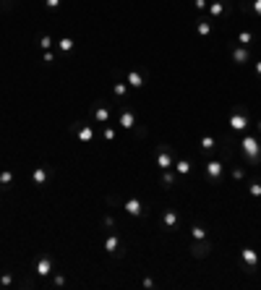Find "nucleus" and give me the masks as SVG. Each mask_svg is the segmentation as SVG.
<instances>
[{
    "mask_svg": "<svg viewBox=\"0 0 261 290\" xmlns=\"http://www.w3.org/2000/svg\"><path fill=\"white\" fill-rule=\"evenodd\" d=\"M240 155L245 160V165H258L261 162V141L256 139L253 133L243 136L240 139Z\"/></svg>",
    "mask_w": 261,
    "mask_h": 290,
    "instance_id": "nucleus-1",
    "label": "nucleus"
},
{
    "mask_svg": "<svg viewBox=\"0 0 261 290\" xmlns=\"http://www.w3.org/2000/svg\"><path fill=\"white\" fill-rule=\"evenodd\" d=\"M105 251L110 254L113 259H123V256H126V246H123V240H120V235L115 230H110V233L105 235Z\"/></svg>",
    "mask_w": 261,
    "mask_h": 290,
    "instance_id": "nucleus-2",
    "label": "nucleus"
},
{
    "mask_svg": "<svg viewBox=\"0 0 261 290\" xmlns=\"http://www.w3.org/2000/svg\"><path fill=\"white\" fill-rule=\"evenodd\" d=\"M110 115H113V105H107L105 100H97L94 102V110H91V123H110Z\"/></svg>",
    "mask_w": 261,
    "mask_h": 290,
    "instance_id": "nucleus-3",
    "label": "nucleus"
},
{
    "mask_svg": "<svg viewBox=\"0 0 261 290\" xmlns=\"http://www.w3.org/2000/svg\"><path fill=\"white\" fill-rule=\"evenodd\" d=\"M154 165L160 167V170H173L175 160H173V149L167 147V144H160V147H157V152H154Z\"/></svg>",
    "mask_w": 261,
    "mask_h": 290,
    "instance_id": "nucleus-4",
    "label": "nucleus"
},
{
    "mask_svg": "<svg viewBox=\"0 0 261 290\" xmlns=\"http://www.w3.org/2000/svg\"><path fill=\"white\" fill-rule=\"evenodd\" d=\"M162 230H167V233H175V230H180V215H178V209H173V207H167V209H162Z\"/></svg>",
    "mask_w": 261,
    "mask_h": 290,
    "instance_id": "nucleus-5",
    "label": "nucleus"
},
{
    "mask_svg": "<svg viewBox=\"0 0 261 290\" xmlns=\"http://www.w3.org/2000/svg\"><path fill=\"white\" fill-rule=\"evenodd\" d=\"M227 123H230V128H233L235 133L245 131V128H248V110H245V108H235L233 113H230Z\"/></svg>",
    "mask_w": 261,
    "mask_h": 290,
    "instance_id": "nucleus-6",
    "label": "nucleus"
},
{
    "mask_svg": "<svg viewBox=\"0 0 261 290\" xmlns=\"http://www.w3.org/2000/svg\"><path fill=\"white\" fill-rule=\"evenodd\" d=\"M204 175H206L209 183L220 186V180H222V175H225V165H222L220 160H209V162L204 165Z\"/></svg>",
    "mask_w": 261,
    "mask_h": 290,
    "instance_id": "nucleus-7",
    "label": "nucleus"
},
{
    "mask_svg": "<svg viewBox=\"0 0 261 290\" xmlns=\"http://www.w3.org/2000/svg\"><path fill=\"white\" fill-rule=\"evenodd\" d=\"M53 178V167L47 165H39L32 170V175H29V183H32L34 188H42V186H47V180Z\"/></svg>",
    "mask_w": 261,
    "mask_h": 290,
    "instance_id": "nucleus-8",
    "label": "nucleus"
},
{
    "mask_svg": "<svg viewBox=\"0 0 261 290\" xmlns=\"http://www.w3.org/2000/svg\"><path fill=\"white\" fill-rule=\"evenodd\" d=\"M123 209H126V215H131V217H136V220H144V217H146V207H144V202L139 199V196H131V199H126V202H123Z\"/></svg>",
    "mask_w": 261,
    "mask_h": 290,
    "instance_id": "nucleus-9",
    "label": "nucleus"
},
{
    "mask_svg": "<svg viewBox=\"0 0 261 290\" xmlns=\"http://www.w3.org/2000/svg\"><path fill=\"white\" fill-rule=\"evenodd\" d=\"M53 272H55L53 256H50V254H42V256L37 259V264H34V274H37V277H53Z\"/></svg>",
    "mask_w": 261,
    "mask_h": 290,
    "instance_id": "nucleus-10",
    "label": "nucleus"
},
{
    "mask_svg": "<svg viewBox=\"0 0 261 290\" xmlns=\"http://www.w3.org/2000/svg\"><path fill=\"white\" fill-rule=\"evenodd\" d=\"M240 262H243V269H245V272H256V267H258V251L251 249V246L240 249Z\"/></svg>",
    "mask_w": 261,
    "mask_h": 290,
    "instance_id": "nucleus-11",
    "label": "nucleus"
},
{
    "mask_svg": "<svg viewBox=\"0 0 261 290\" xmlns=\"http://www.w3.org/2000/svg\"><path fill=\"white\" fill-rule=\"evenodd\" d=\"M230 60H233L235 66H248V63H251V47L233 44V47H230Z\"/></svg>",
    "mask_w": 261,
    "mask_h": 290,
    "instance_id": "nucleus-12",
    "label": "nucleus"
},
{
    "mask_svg": "<svg viewBox=\"0 0 261 290\" xmlns=\"http://www.w3.org/2000/svg\"><path fill=\"white\" fill-rule=\"evenodd\" d=\"M206 13H209V19H214V21L225 19L227 13H230V6H227V0H212V3L206 6Z\"/></svg>",
    "mask_w": 261,
    "mask_h": 290,
    "instance_id": "nucleus-13",
    "label": "nucleus"
},
{
    "mask_svg": "<svg viewBox=\"0 0 261 290\" xmlns=\"http://www.w3.org/2000/svg\"><path fill=\"white\" fill-rule=\"evenodd\" d=\"M73 133H76V139H79L81 144L94 141V128H91L89 123H73Z\"/></svg>",
    "mask_w": 261,
    "mask_h": 290,
    "instance_id": "nucleus-14",
    "label": "nucleus"
},
{
    "mask_svg": "<svg viewBox=\"0 0 261 290\" xmlns=\"http://www.w3.org/2000/svg\"><path fill=\"white\" fill-rule=\"evenodd\" d=\"M209 251H212V240H209V238L193 240V243H191V256H193V259H206Z\"/></svg>",
    "mask_w": 261,
    "mask_h": 290,
    "instance_id": "nucleus-15",
    "label": "nucleus"
},
{
    "mask_svg": "<svg viewBox=\"0 0 261 290\" xmlns=\"http://www.w3.org/2000/svg\"><path fill=\"white\" fill-rule=\"evenodd\" d=\"M160 183H162V188H165V191H173V188H178V183H180V175H178L175 170H162V178H160Z\"/></svg>",
    "mask_w": 261,
    "mask_h": 290,
    "instance_id": "nucleus-16",
    "label": "nucleus"
},
{
    "mask_svg": "<svg viewBox=\"0 0 261 290\" xmlns=\"http://www.w3.org/2000/svg\"><path fill=\"white\" fill-rule=\"evenodd\" d=\"M118 126L126 128V131H133V128H136V115H133L128 108H123L120 115H118Z\"/></svg>",
    "mask_w": 261,
    "mask_h": 290,
    "instance_id": "nucleus-17",
    "label": "nucleus"
},
{
    "mask_svg": "<svg viewBox=\"0 0 261 290\" xmlns=\"http://www.w3.org/2000/svg\"><path fill=\"white\" fill-rule=\"evenodd\" d=\"M253 42H256V32H251V29H243V32L235 34V44H240V47H251Z\"/></svg>",
    "mask_w": 261,
    "mask_h": 290,
    "instance_id": "nucleus-18",
    "label": "nucleus"
},
{
    "mask_svg": "<svg viewBox=\"0 0 261 290\" xmlns=\"http://www.w3.org/2000/svg\"><path fill=\"white\" fill-rule=\"evenodd\" d=\"M13 183H16V173H13L11 167H6V170L0 173V191H11Z\"/></svg>",
    "mask_w": 261,
    "mask_h": 290,
    "instance_id": "nucleus-19",
    "label": "nucleus"
},
{
    "mask_svg": "<svg viewBox=\"0 0 261 290\" xmlns=\"http://www.w3.org/2000/svg\"><path fill=\"white\" fill-rule=\"evenodd\" d=\"M214 32V21H209V19H196V34L198 37H209Z\"/></svg>",
    "mask_w": 261,
    "mask_h": 290,
    "instance_id": "nucleus-20",
    "label": "nucleus"
},
{
    "mask_svg": "<svg viewBox=\"0 0 261 290\" xmlns=\"http://www.w3.org/2000/svg\"><path fill=\"white\" fill-rule=\"evenodd\" d=\"M173 170L180 175V178H186V175H191V170H193V165L186 160V157H180V160H175V165H173Z\"/></svg>",
    "mask_w": 261,
    "mask_h": 290,
    "instance_id": "nucleus-21",
    "label": "nucleus"
},
{
    "mask_svg": "<svg viewBox=\"0 0 261 290\" xmlns=\"http://www.w3.org/2000/svg\"><path fill=\"white\" fill-rule=\"evenodd\" d=\"M55 47H58V53L68 55V53H73V47H76V39H73V37H60V39L55 42Z\"/></svg>",
    "mask_w": 261,
    "mask_h": 290,
    "instance_id": "nucleus-22",
    "label": "nucleus"
},
{
    "mask_svg": "<svg viewBox=\"0 0 261 290\" xmlns=\"http://www.w3.org/2000/svg\"><path fill=\"white\" fill-rule=\"evenodd\" d=\"M240 8L245 13H253V16L261 19V0H240Z\"/></svg>",
    "mask_w": 261,
    "mask_h": 290,
    "instance_id": "nucleus-23",
    "label": "nucleus"
},
{
    "mask_svg": "<svg viewBox=\"0 0 261 290\" xmlns=\"http://www.w3.org/2000/svg\"><path fill=\"white\" fill-rule=\"evenodd\" d=\"M126 84H128L131 89H141L146 81H144V76H141L139 71H128V76H126Z\"/></svg>",
    "mask_w": 261,
    "mask_h": 290,
    "instance_id": "nucleus-24",
    "label": "nucleus"
},
{
    "mask_svg": "<svg viewBox=\"0 0 261 290\" xmlns=\"http://www.w3.org/2000/svg\"><path fill=\"white\" fill-rule=\"evenodd\" d=\"M128 89H131V86H128L126 81H115V84H113V97H115L118 102H123V100L128 97Z\"/></svg>",
    "mask_w": 261,
    "mask_h": 290,
    "instance_id": "nucleus-25",
    "label": "nucleus"
},
{
    "mask_svg": "<svg viewBox=\"0 0 261 290\" xmlns=\"http://www.w3.org/2000/svg\"><path fill=\"white\" fill-rule=\"evenodd\" d=\"M198 147H201V152H206V155H209V152H214V149H217V139H214L212 133H206V136H201V141H198Z\"/></svg>",
    "mask_w": 261,
    "mask_h": 290,
    "instance_id": "nucleus-26",
    "label": "nucleus"
},
{
    "mask_svg": "<svg viewBox=\"0 0 261 290\" xmlns=\"http://www.w3.org/2000/svg\"><path fill=\"white\" fill-rule=\"evenodd\" d=\"M102 139H105V141H110V144L118 141V131H115V126L105 123V126H102Z\"/></svg>",
    "mask_w": 261,
    "mask_h": 290,
    "instance_id": "nucleus-27",
    "label": "nucleus"
},
{
    "mask_svg": "<svg viewBox=\"0 0 261 290\" xmlns=\"http://www.w3.org/2000/svg\"><path fill=\"white\" fill-rule=\"evenodd\" d=\"M191 238L193 240H204V238H209V230L204 225H191Z\"/></svg>",
    "mask_w": 261,
    "mask_h": 290,
    "instance_id": "nucleus-28",
    "label": "nucleus"
},
{
    "mask_svg": "<svg viewBox=\"0 0 261 290\" xmlns=\"http://www.w3.org/2000/svg\"><path fill=\"white\" fill-rule=\"evenodd\" d=\"M13 282H16V274H13V272H3V274H0V287H11Z\"/></svg>",
    "mask_w": 261,
    "mask_h": 290,
    "instance_id": "nucleus-29",
    "label": "nucleus"
},
{
    "mask_svg": "<svg viewBox=\"0 0 261 290\" xmlns=\"http://www.w3.org/2000/svg\"><path fill=\"white\" fill-rule=\"evenodd\" d=\"M39 47H42V53H44V50H53V47H55V39H53L50 34H42V37H39Z\"/></svg>",
    "mask_w": 261,
    "mask_h": 290,
    "instance_id": "nucleus-30",
    "label": "nucleus"
},
{
    "mask_svg": "<svg viewBox=\"0 0 261 290\" xmlns=\"http://www.w3.org/2000/svg\"><path fill=\"white\" fill-rule=\"evenodd\" d=\"M248 196L251 199H261V180H253L248 186Z\"/></svg>",
    "mask_w": 261,
    "mask_h": 290,
    "instance_id": "nucleus-31",
    "label": "nucleus"
},
{
    "mask_svg": "<svg viewBox=\"0 0 261 290\" xmlns=\"http://www.w3.org/2000/svg\"><path fill=\"white\" fill-rule=\"evenodd\" d=\"M230 178H233V180L238 183V180H243V178H245V170H243V167H230Z\"/></svg>",
    "mask_w": 261,
    "mask_h": 290,
    "instance_id": "nucleus-32",
    "label": "nucleus"
},
{
    "mask_svg": "<svg viewBox=\"0 0 261 290\" xmlns=\"http://www.w3.org/2000/svg\"><path fill=\"white\" fill-rule=\"evenodd\" d=\"M42 63H44V66H53V63H55V53H53V50H44V53H42Z\"/></svg>",
    "mask_w": 261,
    "mask_h": 290,
    "instance_id": "nucleus-33",
    "label": "nucleus"
},
{
    "mask_svg": "<svg viewBox=\"0 0 261 290\" xmlns=\"http://www.w3.org/2000/svg\"><path fill=\"white\" fill-rule=\"evenodd\" d=\"M66 282H68L66 274H55V272H53V285H55V287H63Z\"/></svg>",
    "mask_w": 261,
    "mask_h": 290,
    "instance_id": "nucleus-34",
    "label": "nucleus"
},
{
    "mask_svg": "<svg viewBox=\"0 0 261 290\" xmlns=\"http://www.w3.org/2000/svg\"><path fill=\"white\" fill-rule=\"evenodd\" d=\"M102 225L107 227V230H115V217H113V215H105V217H102Z\"/></svg>",
    "mask_w": 261,
    "mask_h": 290,
    "instance_id": "nucleus-35",
    "label": "nucleus"
},
{
    "mask_svg": "<svg viewBox=\"0 0 261 290\" xmlns=\"http://www.w3.org/2000/svg\"><path fill=\"white\" fill-rule=\"evenodd\" d=\"M60 3H63V0H44V8H47V11H58Z\"/></svg>",
    "mask_w": 261,
    "mask_h": 290,
    "instance_id": "nucleus-36",
    "label": "nucleus"
},
{
    "mask_svg": "<svg viewBox=\"0 0 261 290\" xmlns=\"http://www.w3.org/2000/svg\"><path fill=\"white\" fill-rule=\"evenodd\" d=\"M206 6H209V0H193V8L196 11H206Z\"/></svg>",
    "mask_w": 261,
    "mask_h": 290,
    "instance_id": "nucleus-37",
    "label": "nucleus"
},
{
    "mask_svg": "<svg viewBox=\"0 0 261 290\" xmlns=\"http://www.w3.org/2000/svg\"><path fill=\"white\" fill-rule=\"evenodd\" d=\"M253 71H256V79H261V60H256V66H253Z\"/></svg>",
    "mask_w": 261,
    "mask_h": 290,
    "instance_id": "nucleus-38",
    "label": "nucleus"
},
{
    "mask_svg": "<svg viewBox=\"0 0 261 290\" xmlns=\"http://www.w3.org/2000/svg\"><path fill=\"white\" fill-rule=\"evenodd\" d=\"M154 285H157V282L151 280V277H144V287H154Z\"/></svg>",
    "mask_w": 261,
    "mask_h": 290,
    "instance_id": "nucleus-39",
    "label": "nucleus"
},
{
    "mask_svg": "<svg viewBox=\"0 0 261 290\" xmlns=\"http://www.w3.org/2000/svg\"><path fill=\"white\" fill-rule=\"evenodd\" d=\"M256 131H258V133H261V118H258V120H256Z\"/></svg>",
    "mask_w": 261,
    "mask_h": 290,
    "instance_id": "nucleus-40",
    "label": "nucleus"
},
{
    "mask_svg": "<svg viewBox=\"0 0 261 290\" xmlns=\"http://www.w3.org/2000/svg\"><path fill=\"white\" fill-rule=\"evenodd\" d=\"M11 6H13V0H8V6H6V8H11Z\"/></svg>",
    "mask_w": 261,
    "mask_h": 290,
    "instance_id": "nucleus-41",
    "label": "nucleus"
},
{
    "mask_svg": "<svg viewBox=\"0 0 261 290\" xmlns=\"http://www.w3.org/2000/svg\"><path fill=\"white\" fill-rule=\"evenodd\" d=\"M0 204H3V199H0Z\"/></svg>",
    "mask_w": 261,
    "mask_h": 290,
    "instance_id": "nucleus-42",
    "label": "nucleus"
}]
</instances>
